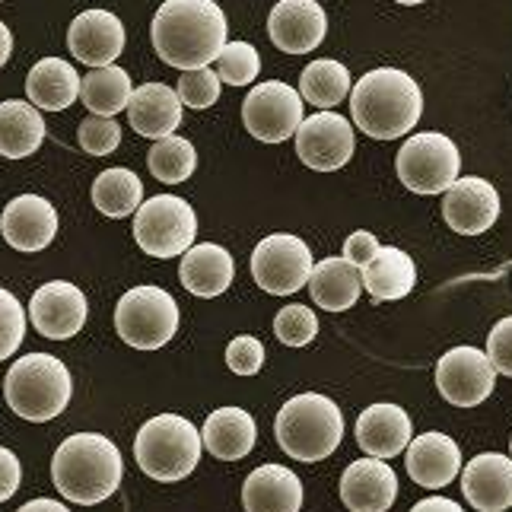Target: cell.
I'll return each mask as SVG.
<instances>
[{
    "instance_id": "cell-39",
    "label": "cell",
    "mask_w": 512,
    "mask_h": 512,
    "mask_svg": "<svg viewBox=\"0 0 512 512\" xmlns=\"http://www.w3.org/2000/svg\"><path fill=\"white\" fill-rule=\"evenodd\" d=\"M80 147L93 156H109L112 150H118L121 144V128L115 118H102V115H90L80 125Z\"/></svg>"
},
{
    "instance_id": "cell-16",
    "label": "cell",
    "mask_w": 512,
    "mask_h": 512,
    "mask_svg": "<svg viewBox=\"0 0 512 512\" xmlns=\"http://www.w3.org/2000/svg\"><path fill=\"white\" fill-rule=\"evenodd\" d=\"M268 32L284 55H309L325 42L328 16L315 0H280L268 16Z\"/></svg>"
},
{
    "instance_id": "cell-35",
    "label": "cell",
    "mask_w": 512,
    "mask_h": 512,
    "mask_svg": "<svg viewBox=\"0 0 512 512\" xmlns=\"http://www.w3.org/2000/svg\"><path fill=\"white\" fill-rule=\"evenodd\" d=\"M261 70L258 48L249 42H226L217 58V77L229 86H249Z\"/></svg>"
},
{
    "instance_id": "cell-4",
    "label": "cell",
    "mask_w": 512,
    "mask_h": 512,
    "mask_svg": "<svg viewBox=\"0 0 512 512\" xmlns=\"http://www.w3.org/2000/svg\"><path fill=\"white\" fill-rule=\"evenodd\" d=\"M274 436L296 462H322L334 455L344 436V414L328 395L306 392L293 395L284 408L277 411Z\"/></svg>"
},
{
    "instance_id": "cell-10",
    "label": "cell",
    "mask_w": 512,
    "mask_h": 512,
    "mask_svg": "<svg viewBox=\"0 0 512 512\" xmlns=\"http://www.w3.org/2000/svg\"><path fill=\"white\" fill-rule=\"evenodd\" d=\"M312 252L309 242L293 233H274L261 239L252 252V277L255 284L271 296H290L303 290L312 277Z\"/></svg>"
},
{
    "instance_id": "cell-15",
    "label": "cell",
    "mask_w": 512,
    "mask_h": 512,
    "mask_svg": "<svg viewBox=\"0 0 512 512\" xmlns=\"http://www.w3.org/2000/svg\"><path fill=\"white\" fill-rule=\"evenodd\" d=\"M0 233L16 252H42L58 236V210L42 194H20L0 214Z\"/></svg>"
},
{
    "instance_id": "cell-38",
    "label": "cell",
    "mask_w": 512,
    "mask_h": 512,
    "mask_svg": "<svg viewBox=\"0 0 512 512\" xmlns=\"http://www.w3.org/2000/svg\"><path fill=\"white\" fill-rule=\"evenodd\" d=\"M175 93H179L182 105H188V109H210V105H217L220 99V77L210 67L185 70L179 86H175Z\"/></svg>"
},
{
    "instance_id": "cell-6",
    "label": "cell",
    "mask_w": 512,
    "mask_h": 512,
    "mask_svg": "<svg viewBox=\"0 0 512 512\" xmlns=\"http://www.w3.org/2000/svg\"><path fill=\"white\" fill-rule=\"evenodd\" d=\"M70 395H74V382H70L67 366L51 353H29L16 360L4 379L10 411L32 423L55 420L70 404Z\"/></svg>"
},
{
    "instance_id": "cell-13",
    "label": "cell",
    "mask_w": 512,
    "mask_h": 512,
    "mask_svg": "<svg viewBox=\"0 0 512 512\" xmlns=\"http://www.w3.org/2000/svg\"><path fill=\"white\" fill-rule=\"evenodd\" d=\"M357 147L350 121L338 112H319L312 118H303L296 131V156L315 172H334L347 166Z\"/></svg>"
},
{
    "instance_id": "cell-11",
    "label": "cell",
    "mask_w": 512,
    "mask_h": 512,
    "mask_svg": "<svg viewBox=\"0 0 512 512\" xmlns=\"http://www.w3.org/2000/svg\"><path fill=\"white\" fill-rule=\"evenodd\" d=\"M242 121L264 144H284L303 125V96L284 80L258 83L242 102Z\"/></svg>"
},
{
    "instance_id": "cell-44",
    "label": "cell",
    "mask_w": 512,
    "mask_h": 512,
    "mask_svg": "<svg viewBox=\"0 0 512 512\" xmlns=\"http://www.w3.org/2000/svg\"><path fill=\"white\" fill-rule=\"evenodd\" d=\"M411 512H462V506H458L455 500H446V497H427L414 503Z\"/></svg>"
},
{
    "instance_id": "cell-47",
    "label": "cell",
    "mask_w": 512,
    "mask_h": 512,
    "mask_svg": "<svg viewBox=\"0 0 512 512\" xmlns=\"http://www.w3.org/2000/svg\"><path fill=\"white\" fill-rule=\"evenodd\" d=\"M395 4H404V7H417V4H427V0H395Z\"/></svg>"
},
{
    "instance_id": "cell-41",
    "label": "cell",
    "mask_w": 512,
    "mask_h": 512,
    "mask_svg": "<svg viewBox=\"0 0 512 512\" xmlns=\"http://www.w3.org/2000/svg\"><path fill=\"white\" fill-rule=\"evenodd\" d=\"M487 360L497 373L512 379V315H506V319L493 325L487 338Z\"/></svg>"
},
{
    "instance_id": "cell-31",
    "label": "cell",
    "mask_w": 512,
    "mask_h": 512,
    "mask_svg": "<svg viewBox=\"0 0 512 512\" xmlns=\"http://www.w3.org/2000/svg\"><path fill=\"white\" fill-rule=\"evenodd\" d=\"M131 77L128 70H121L115 64L109 67H96L80 80V99L93 115L102 118H115L118 112L128 109L131 102Z\"/></svg>"
},
{
    "instance_id": "cell-9",
    "label": "cell",
    "mask_w": 512,
    "mask_h": 512,
    "mask_svg": "<svg viewBox=\"0 0 512 512\" xmlns=\"http://www.w3.org/2000/svg\"><path fill=\"white\" fill-rule=\"evenodd\" d=\"M194 236H198V217L188 201L175 194H156L140 204L134 217V239L153 258H179L185 255Z\"/></svg>"
},
{
    "instance_id": "cell-46",
    "label": "cell",
    "mask_w": 512,
    "mask_h": 512,
    "mask_svg": "<svg viewBox=\"0 0 512 512\" xmlns=\"http://www.w3.org/2000/svg\"><path fill=\"white\" fill-rule=\"evenodd\" d=\"M10 51H13V35L4 23H0V67L10 61Z\"/></svg>"
},
{
    "instance_id": "cell-48",
    "label": "cell",
    "mask_w": 512,
    "mask_h": 512,
    "mask_svg": "<svg viewBox=\"0 0 512 512\" xmlns=\"http://www.w3.org/2000/svg\"><path fill=\"white\" fill-rule=\"evenodd\" d=\"M509 446H512V439H509Z\"/></svg>"
},
{
    "instance_id": "cell-18",
    "label": "cell",
    "mask_w": 512,
    "mask_h": 512,
    "mask_svg": "<svg viewBox=\"0 0 512 512\" xmlns=\"http://www.w3.org/2000/svg\"><path fill=\"white\" fill-rule=\"evenodd\" d=\"M443 217L446 223L462 236H481L497 223L500 217V194L487 179L478 175H465L458 179L443 201Z\"/></svg>"
},
{
    "instance_id": "cell-28",
    "label": "cell",
    "mask_w": 512,
    "mask_h": 512,
    "mask_svg": "<svg viewBox=\"0 0 512 512\" xmlns=\"http://www.w3.org/2000/svg\"><path fill=\"white\" fill-rule=\"evenodd\" d=\"M360 290H363V274L347 258H325L312 268L309 293L315 299V306H322L328 312L350 309L360 299Z\"/></svg>"
},
{
    "instance_id": "cell-32",
    "label": "cell",
    "mask_w": 512,
    "mask_h": 512,
    "mask_svg": "<svg viewBox=\"0 0 512 512\" xmlns=\"http://www.w3.org/2000/svg\"><path fill=\"white\" fill-rule=\"evenodd\" d=\"M93 204L102 210L105 217H131L144 204V182L125 166L105 169L93 182Z\"/></svg>"
},
{
    "instance_id": "cell-26",
    "label": "cell",
    "mask_w": 512,
    "mask_h": 512,
    "mask_svg": "<svg viewBox=\"0 0 512 512\" xmlns=\"http://www.w3.org/2000/svg\"><path fill=\"white\" fill-rule=\"evenodd\" d=\"M255 439L258 427L252 414L242 408H217L201 427V443L220 462H239L255 449Z\"/></svg>"
},
{
    "instance_id": "cell-2",
    "label": "cell",
    "mask_w": 512,
    "mask_h": 512,
    "mask_svg": "<svg viewBox=\"0 0 512 512\" xmlns=\"http://www.w3.org/2000/svg\"><path fill=\"white\" fill-rule=\"evenodd\" d=\"M350 115L366 137L398 140L423 115V93L411 74L398 67L369 70L350 90Z\"/></svg>"
},
{
    "instance_id": "cell-20",
    "label": "cell",
    "mask_w": 512,
    "mask_h": 512,
    "mask_svg": "<svg viewBox=\"0 0 512 512\" xmlns=\"http://www.w3.org/2000/svg\"><path fill=\"white\" fill-rule=\"evenodd\" d=\"M398 497V478L382 458H360L341 474V500L350 512H388Z\"/></svg>"
},
{
    "instance_id": "cell-22",
    "label": "cell",
    "mask_w": 512,
    "mask_h": 512,
    "mask_svg": "<svg viewBox=\"0 0 512 512\" xmlns=\"http://www.w3.org/2000/svg\"><path fill=\"white\" fill-rule=\"evenodd\" d=\"M462 493L478 512H506L512 506V458L484 452L462 471Z\"/></svg>"
},
{
    "instance_id": "cell-42",
    "label": "cell",
    "mask_w": 512,
    "mask_h": 512,
    "mask_svg": "<svg viewBox=\"0 0 512 512\" xmlns=\"http://www.w3.org/2000/svg\"><path fill=\"white\" fill-rule=\"evenodd\" d=\"M382 249L379 245V239L373 236V233H366V229H357L347 242H344V255L341 258H347L350 264H357V268H363V264H369L376 258V252Z\"/></svg>"
},
{
    "instance_id": "cell-24",
    "label": "cell",
    "mask_w": 512,
    "mask_h": 512,
    "mask_svg": "<svg viewBox=\"0 0 512 512\" xmlns=\"http://www.w3.org/2000/svg\"><path fill=\"white\" fill-rule=\"evenodd\" d=\"M245 512H299L303 484L284 465H258L242 484Z\"/></svg>"
},
{
    "instance_id": "cell-3",
    "label": "cell",
    "mask_w": 512,
    "mask_h": 512,
    "mask_svg": "<svg viewBox=\"0 0 512 512\" xmlns=\"http://www.w3.org/2000/svg\"><path fill=\"white\" fill-rule=\"evenodd\" d=\"M125 462L112 439L102 433L67 436L51 458V478L64 500L80 506H96L109 500L121 484Z\"/></svg>"
},
{
    "instance_id": "cell-37",
    "label": "cell",
    "mask_w": 512,
    "mask_h": 512,
    "mask_svg": "<svg viewBox=\"0 0 512 512\" xmlns=\"http://www.w3.org/2000/svg\"><path fill=\"white\" fill-rule=\"evenodd\" d=\"M26 334V309L10 290L0 287V363L10 360L23 344Z\"/></svg>"
},
{
    "instance_id": "cell-1",
    "label": "cell",
    "mask_w": 512,
    "mask_h": 512,
    "mask_svg": "<svg viewBox=\"0 0 512 512\" xmlns=\"http://www.w3.org/2000/svg\"><path fill=\"white\" fill-rule=\"evenodd\" d=\"M150 35L163 64L185 74L220 58L226 48V16L214 0H166L153 16Z\"/></svg>"
},
{
    "instance_id": "cell-49",
    "label": "cell",
    "mask_w": 512,
    "mask_h": 512,
    "mask_svg": "<svg viewBox=\"0 0 512 512\" xmlns=\"http://www.w3.org/2000/svg\"><path fill=\"white\" fill-rule=\"evenodd\" d=\"M0 4H4V0H0Z\"/></svg>"
},
{
    "instance_id": "cell-25",
    "label": "cell",
    "mask_w": 512,
    "mask_h": 512,
    "mask_svg": "<svg viewBox=\"0 0 512 512\" xmlns=\"http://www.w3.org/2000/svg\"><path fill=\"white\" fill-rule=\"evenodd\" d=\"M233 277H236V261L223 245L201 242V245H191V249L182 255L179 280L191 296L214 299L229 290Z\"/></svg>"
},
{
    "instance_id": "cell-21",
    "label": "cell",
    "mask_w": 512,
    "mask_h": 512,
    "mask_svg": "<svg viewBox=\"0 0 512 512\" xmlns=\"http://www.w3.org/2000/svg\"><path fill=\"white\" fill-rule=\"evenodd\" d=\"M411 436V414L398 408V404H369L357 417V446L369 458L388 462V458L401 455L411 446Z\"/></svg>"
},
{
    "instance_id": "cell-36",
    "label": "cell",
    "mask_w": 512,
    "mask_h": 512,
    "mask_svg": "<svg viewBox=\"0 0 512 512\" xmlns=\"http://www.w3.org/2000/svg\"><path fill=\"white\" fill-rule=\"evenodd\" d=\"M274 334H277V341L287 347H306L315 341V334H319V319H315V312L309 306H287L277 312Z\"/></svg>"
},
{
    "instance_id": "cell-17",
    "label": "cell",
    "mask_w": 512,
    "mask_h": 512,
    "mask_svg": "<svg viewBox=\"0 0 512 512\" xmlns=\"http://www.w3.org/2000/svg\"><path fill=\"white\" fill-rule=\"evenodd\" d=\"M67 48L86 67H109L125 51V26L109 10H83L67 29Z\"/></svg>"
},
{
    "instance_id": "cell-43",
    "label": "cell",
    "mask_w": 512,
    "mask_h": 512,
    "mask_svg": "<svg viewBox=\"0 0 512 512\" xmlns=\"http://www.w3.org/2000/svg\"><path fill=\"white\" fill-rule=\"evenodd\" d=\"M23 481V465L10 449L0 446V503H7Z\"/></svg>"
},
{
    "instance_id": "cell-7",
    "label": "cell",
    "mask_w": 512,
    "mask_h": 512,
    "mask_svg": "<svg viewBox=\"0 0 512 512\" xmlns=\"http://www.w3.org/2000/svg\"><path fill=\"white\" fill-rule=\"evenodd\" d=\"M115 331L134 350H160L179 331V306L160 287H134L118 299Z\"/></svg>"
},
{
    "instance_id": "cell-8",
    "label": "cell",
    "mask_w": 512,
    "mask_h": 512,
    "mask_svg": "<svg viewBox=\"0 0 512 512\" xmlns=\"http://www.w3.org/2000/svg\"><path fill=\"white\" fill-rule=\"evenodd\" d=\"M462 156L455 140L439 131L411 134L398 150V179L414 194H443L458 182Z\"/></svg>"
},
{
    "instance_id": "cell-33",
    "label": "cell",
    "mask_w": 512,
    "mask_h": 512,
    "mask_svg": "<svg viewBox=\"0 0 512 512\" xmlns=\"http://www.w3.org/2000/svg\"><path fill=\"white\" fill-rule=\"evenodd\" d=\"M350 70L341 61H312L303 74H299V96L309 105H319L322 112H331L334 105H341L350 96Z\"/></svg>"
},
{
    "instance_id": "cell-30",
    "label": "cell",
    "mask_w": 512,
    "mask_h": 512,
    "mask_svg": "<svg viewBox=\"0 0 512 512\" xmlns=\"http://www.w3.org/2000/svg\"><path fill=\"white\" fill-rule=\"evenodd\" d=\"M363 290H369L373 299H404L414 284H417V268L408 252L395 249V245H385L376 252V258L363 264Z\"/></svg>"
},
{
    "instance_id": "cell-40",
    "label": "cell",
    "mask_w": 512,
    "mask_h": 512,
    "mask_svg": "<svg viewBox=\"0 0 512 512\" xmlns=\"http://www.w3.org/2000/svg\"><path fill=\"white\" fill-rule=\"evenodd\" d=\"M226 366L233 369L236 376H255L264 366V344L252 338V334H239V338H233L226 347Z\"/></svg>"
},
{
    "instance_id": "cell-27",
    "label": "cell",
    "mask_w": 512,
    "mask_h": 512,
    "mask_svg": "<svg viewBox=\"0 0 512 512\" xmlns=\"http://www.w3.org/2000/svg\"><path fill=\"white\" fill-rule=\"evenodd\" d=\"M80 74L64 58H42L26 77V96L35 109L64 112L80 99Z\"/></svg>"
},
{
    "instance_id": "cell-29",
    "label": "cell",
    "mask_w": 512,
    "mask_h": 512,
    "mask_svg": "<svg viewBox=\"0 0 512 512\" xmlns=\"http://www.w3.org/2000/svg\"><path fill=\"white\" fill-rule=\"evenodd\" d=\"M45 140V121L32 102L7 99L0 105V156L26 160Z\"/></svg>"
},
{
    "instance_id": "cell-12",
    "label": "cell",
    "mask_w": 512,
    "mask_h": 512,
    "mask_svg": "<svg viewBox=\"0 0 512 512\" xmlns=\"http://www.w3.org/2000/svg\"><path fill=\"white\" fill-rule=\"evenodd\" d=\"M497 385V369L478 347H452L436 363V388L455 408H478Z\"/></svg>"
},
{
    "instance_id": "cell-5",
    "label": "cell",
    "mask_w": 512,
    "mask_h": 512,
    "mask_svg": "<svg viewBox=\"0 0 512 512\" xmlns=\"http://www.w3.org/2000/svg\"><path fill=\"white\" fill-rule=\"evenodd\" d=\"M201 449L204 443L198 427L179 414L150 417L134 439V458L140 471L163 484L188 478L201 462Z\"/></svg>"
},
{
    "instance_id": "cell-14",
    "label": "cell",
    "mask_w": 512,
    "mask_h": 512,
    "mask_svg": "<svg viewBox=\"0 0 512 512\" xmlns=\"http://www.w3.org/2000/svg\"><path fill=\"white\" fill-rule=\"evenodd\" d=\"M86 312H90L86 296L80 293V287L67 284V280L42 284L29 299V319L35 331L48 341H67L80 334L86 325Z\"/></svg>"
},
{
    "instance_id": "cell-23",
    "label": "cell",
    "mask_w": 512,
    "mask_h": 512,
    "mask_svg": "<svg viewBox=\"0 0 512 512\" xmlns=\"http://www.w3.org/2000/svg\"><path fill=\"white\" fill-rule=\"evenodd\" d=\"M128 121L140 137L166 140L182 125V99L166 83H144L131 93Z\"/></svg>"
},
{
    "instance_id": "cell-19",
    "label": "cell",
    "mask_w": 512,
    "mask_h": 512,
    "mask_svg": "<svg viewBox=\"0 0 512 512\" xmlns=\"http://www.w3.org/2000/svg\"><path fill=\"white\" fill-rule=\"evenodd\" d=\"M404 468L414 484L427 490L449 487L462 471V449L446 433H423L414 436L411 446L404 449Z\"/></svg>"
},
{
    "instance_id": "cell-34",
    "label": "cell",
    "mask_w": 512,
    "mask_h": 512,
    "mask_svg": "<svg viewBox=\"0 0 512 512\" xmlns=\"http://www.w3.org/2000/svg\"><path fill=\"white\" fill-rule=\"evenodd\" d=\"M147 166L156 182L182 185L185 179H191L194 166H198V153H194L185 137H166L156 140L153 150L147 153Z\"/></svg>"
},
{
    "instance_id": "cell-45",
    "label": "cell",
    "mask_w": 512,
    "mask_h": 512,
    "mask_svg": "<svg viewBox=\"0 0 512 512\" xmlns=\"http://www.w3.org/2000/svg\"><path fill=\"white\" fill-rule=\"evenodd\" d=\"M16 512H70L64 503H55V500H48V497H39V500H29L26 506H20Z\"/></svg>"
}]
</instances>
